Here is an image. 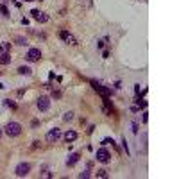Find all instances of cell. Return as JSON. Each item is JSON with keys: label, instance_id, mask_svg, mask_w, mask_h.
I'll return each instance as SVG.
<instances>
[{"label": "cell", "instance_id": "cell-1", "mask_svg": "<svg viewBox=\"0 0 179 179\" xmlns=\"http://www.w3.org/2000/svg\"><path fill=\"white\" fill-rule=\"evenodd\" d=\"M5 134L11 136V138L20 136V134H22V126H20L18 122H9V124L5 126Z\"/></svg>", "mask_w": 179, "mask_h": 179}, {"label": "cell", "instance_id": "cell-2", "mask_svg": "<svg viewBox=\"0 0 179 179\" xmlns=\"http://www.w3.org/2000/svg\"><path fill=\"white\" fill-rule=\"evenodd\" d=\"M61 138V131L57 129V127H54V129H50L48 133H47V136H45V140L48 142V143H56L57 140Z\"/></svg>", "mask_w": 179, "mask_h": 179}, {"label": "cell", "instance_id": "cell-3", "mask_svg": "<svg viewBox=\"0 0 179 179\" xmlns=\"http://www.w3.org/2000/svg\"><path fill=\"white\" fill-rule=\"evenodd\" d=\"M14 172H16L18 178H25V176L30 172V165H29V163H20V165H16Z\"/></svg>", "mask_w": 179, "mask_h": 179}, {"label": "cell", "instance_id": "cell-4", "mask_svg": "<svg viewBox=\"0 0 179 179\" xmlns=\"http://www.w3.org/2000/svg\"><path fill=\"white\" fill-rule=\"evenodd\" d=\"M36 106H38V109H39V111H47V109L50 108V99H48V97H45V95H41V97L38 99Z\"/></svg>", "mask_w": 179, "mask_h": 179}, {"label": "cell", "instance_id": "cell-5", "mask_svg": "<svg viewBox=\"0 0 179 179\" xmlns=\"http://www.w3.org/2000/svg\"><path fill=\"white\" fill-rule=\"evenodd\" d=\"M95 158H97V161H100V163H108V161H109V158H111V154H109L104 147H102V149H99V151H97Z\"/></svg>", "mask_w": 179, "mask_h": 179}, {"label": "cell", "instance_id": "cell-6", "mask_svg": "<svg viewBox=\"0 0 179 179\" xmlns=\"http://www.w3.org/2000/svg\"><path fill=\"white\" fill-rule=\"evenodd\" d=\"M30 14H32V18H34L36 22H39V23H45V22H48V14H45V13L38 11V9H32V11H30Z\"/></svg>", "mask_w": 179, "mask_h": 179}, {"label": "cell", "instance_id": "cell-7", "mask_svg": "<svg viewBox=\"0 0 179 179\" xmlns=\"http://www.w3.org/2000/svg\"><path fill=\"white\" fill-rule=\"evenodd\" d=\"M59 38H61L63 41H66L68 45H77V39H75L68 30H61V32H59Z\"/></svg>", "mask_w": 179, "mask_h": 179}, {"label": "cell", "instance_id": "cell-8", "mask_svg": "<svg viewBox=\"0 0 179 179\" xmlns=\"http://www.w3.org/2000/svg\"><path fill=\"white\" fill-rule=\"evenodd\" d=\"M41 57V50L39 48H29V52H27V59L29 61H38Z\"/></svg>", "mask_w": 179, "mask_h": 179}, {"label": "cell", "instance_id": "cell-9", "mask_svg": "<svg viewBox=\"0 0 179 179\" xmlns=\"http://www.w3.org/2000/svg\"><path fill=\"white\" fill-rule=\"evenodd\" d=\"M91 86H93V88H95V90H97V91H99L100 95H104V97H108V95L111 93V91H109L108 88H104V86H100V84H99L97 81H91Z\"/></svg>", "mask_w": 179, "mask_h": 179}, {"label": "cell", "instance_id": "cell-10", "mask_svg": "<svg viewBox=\"0 0 179 179\" xmlns=\"http://www.w3.org/2000/svg\"><path fill=\"white\" fill-rule=\"evenodd\" d=\"M79 158H81V156H79L77 152L70 154V156H68V160H66V165H68V167H74V165H75L77 161H79Z\"/></svg>", "mask_w": 179, "mask_h": 179}, {"label": "cell", "instance_id": "cell-11", "mask_svg": "<svg viewBox=\"0 0 179 179\" xmlns=\"http://www.w3.org/2000/svg\"><path fill=\"white\" fill-rule=\"evenodd\" d=\"M74 140H77V133H75V131H66V133H65V142L70 143V142H74Z\"/></svg>", "mask_w": 179, "mask_h": 179}, {"label": "cell", "instance_id": "cell-12", "mask_svg": "<svg viewBox=\"0 0 179 179\" xmlns=\"http://www.w3.org/2000/svg\"><path fill=\"white\" fill-rule=\"evenodd\" d=\"M0 63H2V65H9V63H11V54H9V52L2 54V56H0Z\"/></svg>", "mask_w": 179, "mask_h": 179}, {"label": "cell", "instance_id": "cell-13", "mask_svg": "<svg viewBox=\"0 0 179 179\" xmlns=\"http://www.w3.org/2000/svg\"><path fill=\"white\" fill-rule=\"evenodd\" d=\"M11 50V43L9 41H4L2 45H0V54H5V52H9Z\"/></svg>", "mask_w": 179, "mask_h": 179}, {"label": "cell", "instance_id": "cell-14", "mask_svg": "<svg viewBox=\"0 0 179 179\" xmlns=\"http://www.w3.org/2000/svg\"><path fill=\"white\" fill-rule=\"evenodd\" d=\"M18 74H22V75H30V68H29V66H20V68H18Z\"/></svg>", "mask_w": 179, "mask_h": 179}, {"label": "cell", "instance_id": "cell-15", "mask_svg": "<svg viewBox=\"0 0 179 179\" xmlns=\"http://www.w3.org/2000/svg\"><path fill=\"white\" fill-rule=\"evenodd\" d=\"M4 104H5L7 108H11V109H16V104H14L13 100H9V99H5V100H4Z\"/></svg>", "mask_w": 179, "mask_h": 179}, {"label": "cell", "instance_id": "cell-16", "mask_svg": "<svg viewBox=\"0 0 179 179\" xmlns=\"http://www.w3.org/2000/svg\"><path fill=\"white\" fill-rule=\"evenodd\" d=\"M136 104H138V106H140V108H143V109H145V108H147V102H145V100H143V99H140V97H138V99H136Z\"/></svg>", "mask_w": 179, "mask_h": 179}, {"label": "cell", "instance_id": "cell-17", "mask_svg": "<svg viewBox=\"0 0 179 179\" xmlns=\"http://www.w3.org/2000/svg\"><path fill=\"white\" fill-rule=\"evenodd\" d=\"M72 118H74V113H72V111H68V113L63 115V120H65V122H68V120H72Z\"/></svg>", "mask_w": 179, "mask_h": 179}, {"label": "cell", "instance_id": "cell-18", "mask_svg": "<svg viewBox=\"0 0 179 179\" xmlns=\"http://www.w3.org/2000/svg\"><path fill=\"white\" fill-rule=\"evenodd\" d=\"M97 178H108V172L104 169H100V170H97Z\"/></svg>", "mask_w": 179, "mask_h": 179}, {"label": "cell", "instance_id": "cell-19", "mask_svg": "<svg viewBox=\"0 0 179 179\" xmlns=\"http://www.w3.org/2000/svg\"><path fill=\"white\" fill-rule=\"evenodd\" d=\"M79 178H81V179H88V178H90V170H84V172H81V174H79Z\"/></svg>", "mask_w": 179, "mask_h": 179}, {"label": "cell", "instance_id": "cell-20", "mask_svg": "<svg viewBox=\"0 0 179 179\" xmlns=\"http://www.w3.org/2000/svg\"><path fill=\"white\" fill-rule=\"evenodd\" d=\"M0 11H2V14H4V16H9V11H7V7H5L4 4L0 5Z\"/></svg>", "mask_w": 179, "mask_h": 179}, {"label": "cell", "instance_id": "cell-21", "mask_svg": "<svg viewBox=\"0 0 179 179\" xmlns=\"http://www.w3.org/2000/svg\"><path fill=\"white\" fill-rule=\"evenodd\" d=\"M16 45H25V39L23 38H16Z\"/></svg>", "mask_w": 179, "mask_h": 179}, {"label": "cell", "instance_id": "cell-22", "mask_svg": "<svg viewBox=\"0 0 179 179\" xmlns=\"http://www.w3.org/2000/svg\"><path fill=\"white\" fill-rule=\"evenodd\" d=\"M61 97V91H52V99H59Z\"/></svg>", "mask_w": 179, "mask_h": 179}, {"label": "cell", "instance_id": "cell-23", "mask_svg": "<svg viewBox=\"0 0 179 179\" xmlns=\"http://www.w3.org/2000/svg\"><path fill=\"white\" fill-rule=\"evenodd\" d=\"M41 176H43V178H50V176H52V174H50V172H48V170H43V174H41Z\"/></svg>", "mask_w": 179, "mask_h": 179}, {"label": "cell", "instance_id": "cell-24", "mask_svg": "<svg viewBox=\"0 0 179 179\" xmlns=\"http://www.w3.org/2000/svg\"><path fill=\"white\" fill-rule=\"evenodd\" d=\"M23 2H34V0H23Z\"/></svg>", "mask_w": 179, "mask_h": 179}, {"label": "cell", "instance_id": "cell-25", "mask_svg": "<svg viewBox=\"0 0 179 179\" xmlns=\"http://www.w3.org/2000/svg\"><path fill=\"white\" fill-rule=\"evenodd\" d=\"M0 136H2V129H0Z\"/></svg>", "mask_w": 179, "mask_h": 179}]
</instances>
